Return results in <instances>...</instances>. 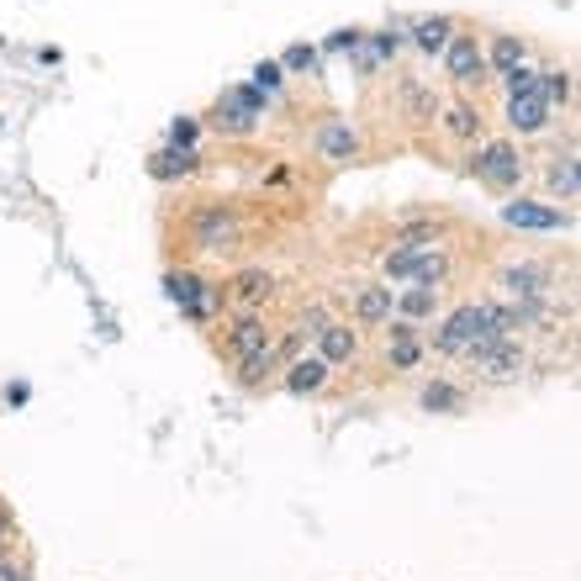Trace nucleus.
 <instances>
[{
  "mask_svg": "<svg viewBox=\"0 0 581 581\" xmlns=\"http://www.w3.org/2000/svg\"><path fill=\"white\" fill-rule=\"evenodd\" d=\"M444 312V296L439 286H412V291H397V317L402 323H428V317Z\"/></svg>",
  "mask_w": 581,
  "mask_h": 581,
  "instance_id": "23",
  "label": "nucleus"
},
{
  "mask_svg": "<svg viewBox=\"0 0 581 581\" xmlns=\"http://www.w3.org/2000/svg\"><path fill=\"white\" fill-rule=\"evenodd\" d=\"M397 96H402V111H407V122H418V127H428V122H439V90L428 85V80H418V74H402V85H397Z\"/></svg>",
  "mask_w": 581,
  "mask_h": 581,
  "instance_id": "15",
  "label": "nucleus"
},
{
  "mask_svg": "<svg viewBox=\"0 0 581 581\" xmlns=\"http://www.w3.org/2000/svg\"><path fill=\"white\" fill-rule=\"evenodd\" d=\"M439 127L455 143H481V133H486V117H481V106L476 101H449V106H439Z\"/></svg>",
  "mask_w": 581,
  "mask_h": 581,
  "instance_id": "16",
  "label": "nucleus"
},
{
  "mask_svg": "<svg viewBox=\"0 0 581 581\" xmlns=\"http://www.w3.org/2000/svg\"><path fill=\"white\" fill-rule=\"evenodd\" d=\"M259 122H265V96L254 85H228L217 96L206 127H217L222 138H249V133H259Z\"/></svg>",
  "mask_w": 581,
  "mask_h": 581,
  "instance_id": "3",
  "label": "nucleus"
},
{
  "mask_svg": "<svg viewBox=\"0 0 581 581\" xmlns=\"http://www.w3.org/2000/svg\"><path fill=\"white\" fill-rule=\"evenodd\" d=\"M523 170H529V159H523V148L513 138H481L476 154H471V175L486 185L492 196H513Z\"/></svg>",
  "mask_w": 581,
  "mask_h": 581,
  "instance_id": "2",
  "label": "nucleus"
},
{
  "mask_svg": "<svg viewBox=\"0 0 581 581\" xmlns=\"http://www.w3.org/2000/svg\"><path fill=\"white\" fill-rule=\"evenodd\" d=\"M312 339H317V360H323L328 370L333 365H354V354H360V333H354L349 323H333V317L312 333Z\"/></svg>",
  "mask_w": 581,
  "mask_h": 581,
  "instance_id": "13",
  "label": "nucleus"
},
{
  "mask_svg": "<svg viewBox=\"0 0 581 581\" xmlns=\"http://www.w3.org/2000/svg\"><path fill=\"white\" fill-rule=\"evenodd\" d=\"M323 386H328V365L317 360V354H302V360L286 365V391L291 397H317Z\"/></svg>",
  "mask_w": 581,
  "mask_h": 581,
  "instance_id": "21",
  "label": "nucleus"
},
{
  "mask_svg": "<svg viewBox=\"0 0 581 581\" xmlns=\"http://www.w3.org/2000/svg\"><path fill=\"white\" fill-rule=\"evenodd\" d=\"M196 243L206 254H222V249H233L238 243V222L228 206H206V212L196 217Z\"/></svg>",
  "mask_w": 581,
  "mask_h": 581,
  "instance_id": "17",
  "label": "nucleus"
},
{
  "mask_svg": "<svg viewBox=\"0 0 581 581\" xmlns=\"http://www.w3.org/2000/svg\"><path fill=\"white\" fill-rule=\"evenodd\" d=\"M502 333L492 328V317H486V302H460V307H449L439 317V328H434V354H444V360H465L471 349L481 344H497Z\"/></svg>",
  "mask_w": 581,
  "mask_h": 581,
  "instance_id": "1",
  "label": "nucleus"
},
{
  "mask_svg": "<svg viewBox=\"0 0 581 581\" xmlns=\"http://www.w3.org/2000/svg\"><path fill=\"white\" fill-rule=\"evenodd\" d=\"M508 133H518V138H539V133H550V117L555 111L539 101V90H529V96H508Z\"/></svg>",
  "mask_w": 581,
  "mask_h": 581,
  "instance_id": "11",
  "label": "nucleus"
},
{
  "mask_svg": "<svg viewBox=\"0 0 581 581\" xmlns=\"http://www.w3.org/2000/svg\"><path fill=\"white\" fill-rule=\"evenodd\" d=\"M0 581H27V571H22V566H16V560H11V555H0Z\"/></svg>",
  "mask_w": 581,
  "mask_h": 581,
  "instance_id": "32",
  "label": "nucleus"
},
{
  "mask_svg": "<svg viewBox=\"0 0 581 581\" xmlns=\"http://www.w3.org/2000/svg\"><path fill=\"white\" fill-rule=\"evenodd\" d=\"M545 185H550V196L566 206H576V196H581V180H576V154H555L550 164H545Z\"/></svg>",
  "mask_w": 581,
  "mask_h": 581,
  "instance_id": "22",
  "label": "nucleus"
},
{
  "mask_svg": "<svg viewBox=\"0 0 581 581\" xmlns=\"http://www.w3.org/2000/svg\"><path fill=\"white\" fill-rule=\"evenodd\" d=\"M360 43H365V32H360V27H339V32H328V43L317 48V53H354Z\"/></svg>",
  "mask_w": 581,
  "mask_h": 581,
  "instance_id": "30",
  "label": "nucleus"
},
{
  "mask_svg": "<svg viewBox=\"0 0 581 581\" xmlns=\"http://www.w3.org/2000/svg\"><path fill=\"white\" fill-rule=\"evenodd\" d=\"M502 291H508V302H539V296L550 291V270L545 265H508L502 270Z\"/></svg>",
  "mask_w": 581,
  "mask_h": 581,
  "instance_id": "18",
  "label": "nucleus"
},
{
  "mask_svg": "<svg viewBox=\"0 0 581 581\" xmlns=\"http://www.w3.org/2000/svg\"><path fill=\"white\" fill-rule=\"evenodd\" d=\"M196 164H201V148H170V143H164L159 154L148 159V175H154V180H185Z\"/></svg>",
  "mask_w": 581,
  "mask_h": 581,
  "instance_id": "24",
  "label": "nucleus"
},
{
  "mask_svg": "<svg viewBox=\"0 0 581 581\" xmlns=\"http://www.w3.org/2000/svg\"><path fill=\"white\" fill-rule=\"evenodd\" d=\"M465 386H455V381H444V376H434L423 391H418V407L423 412H434V418H455V412H465Z\"/></svg>",
  "mask_w": 581,
  "mask_h": 581,
  "instance_id": "20",
  "label": "nucleus"
},
{
  "mask_svg": "<svg viewBox=\"0 0 581 581\" xmlns=\"http://www.w3.org/2000/svg\"><path fill=\"white\" fill-rule=\"evenodd\" d=\"M481 53H486V74H497V80H508L513 69L529 64V43H523L518 32H492L481 43Z\"/></svg>",
  "mask_w": 581,
  "mask_h": 581,
  "instance_id": "12",
  "label": "nucleus"
},
{
  "mask_svg": "<svg viewBox=\"0 0 581 581\" xmlns=\"http://www.w3.org/2000/svg\"><path fill=\"white\" fill-rule=\"evenodd\" d=\"M576 96V85H571V69H539V101H545L550 111H566Z\"/></svg>",
  "mask_w": 581,
  "mask_h": 581,
  "instance_id": "25",
  "label": "nucleus"
},
{
  "mask_svg": "<svg viewBox=\"0 0 581 581\" xmlns=\"http://www.w3.org/2000/svg\"><path fill=\"white\" fill-rule=\"evenodd\" d=\"M360 154H365V143L349 117H328L317 127V159L323 164H360Z\"/></svg>",
  "mask_w": 581,
  "mask_h": 581,
  "instance_id": "8",
  "label": "nucleus"
},
{
  "mask_svg": "<svg viewBox=\"0 0 581 581\" xmlns=\"http://www.w3.org/2000/svg\"><path fill=\"white\" fill-rule=\"evenodd\" d=\"M323 323H328V312H323V307H307V312H302V328H296V333H302V339H312Z\"/></svg>",
  "mask_w": 581,
  "mask_h": 581,
  "instance_id": "31",
  "label": "nucleus"
},
{
  "mask_svg": "<svg viewBox=\"0 0 581 581\" xmlns=\"http://www.w3.org/2000/svg\"><path fill=\"white\" fill-rule=\"evenodd\" d=\"M439 59H444L449 85H460V90H481L486 85V53H481L476 27H455V37L444 43Z\"/></svg>",
  "mask_w": 581,
  "mask_h": 581,
  "instance_id": "4",
  "label": "nucleus"
},
{
  "mask_svg": "<svg viewBox=\"0 0 581 581\" xmlns=\"http://www.w3.org/2000/svg\"><path fill=\"white\" fill-rule=\"evenodd\" d=\"M270 344H275V333L259 312H238V317H228V328H222V354H228L233 365L249 360V354H265Z\"/></svg>",
  "mask_w": 581,
  "mask_h": 581,
  "instance_id": "7",
  "label": "nucleus"
},
{
  "mask_svg": "<svg viewBox=\"0 0 581 581\" xmlns=\"http://www.w3.org/2000/svg\"><path fill=\"white\" fill-rule=\"evenodd\" d=\"M455 27H460L455 16H444V11H439V16H418V22H412L402 37H407V43L418 48V53H428V59H434V53H444L449 37H455Z\"/></svg>",
  "mask_w": 581,
  "mask_h": 581,
  "instance_id": "19",
  "label": "nucleus"
},
{
  "mask_svg": "<svg viewBox=\"0 0 581 581\" xmlns=\"http://www.w3.org/2000/svg\"><path fill=\"white\" fill-rule=\"evenodd\" d=\"M397 317V291L386 280H370V286H354V323L360 328H386Z\"/></svg>",
  "mask_w": 581,
  "mask_h": 581,
  "instance_id": "10",
  "label": "nucleus"
},
{
  "mask_svg": "<svg viewBox=\"0 0 581 581\" xmlns=\"http://www.w3.org/2000/svg\"><path fill=\"white\" fill-rule=\"evenodd\" d=\"M280 85H286V69H280L275 59H259V64H254V90H259V96L270 101Z\"/></svg>",
  "mask_w": 581,
  "mask_h": 581,
  "instance_id": "28",
  "label": "nucleus"
},
{
  "mask_svg": "<svg viewBox=\"0 0 581 581\" xmlns=\"http://www.w3.org/2000/svg\"><path fill=\"white\" fill-rule=\"evenodd\" d=\"M471 360V370L486 381V386H513L523 370H529V354H523V344L518 339H497V344H481V349H471L465 354Z\"/></svg>",
  "mask_w": 581,
  "mask_h": 581,
  "instance_id": "5",
  "label": "nucleus"
},
{
  "mask_svg": "<svg viewBox=\"0 0 581 581\" xmlns=\"http://www.w3.org/2000/svg\"><path fill=\"white\" fill-rule=\"evenodd\" d=\"M502 222L518 233H566L576 212H566V206H550V201H534V196H508V206H502Z\"/></svg>",
  "mask_w": 581,
  "mask_h": 581,
  "instance_id": "6",
  "label": "nucleus"
},
{
  "mask_svg": "<svg viewBox=\"0 0 581 581\" xmlns=\"http://www.w3.org/2000/svg\"><path fill=\"white\" fill-rule=\"evenodd\" d=\"M386 365L397 370V376H407V370L423 365V333H418V323H402V317H391V323H386Z\"/></svg>",
  "mask_w": 581,
  "mask_h": 581,
  "instance_id": "9",
  "label": "nucleus"
},
{
  "mask_svg": "<svg viewBox=\"0 0 581 581\" xmlns=\"http://www.w3.org/2000/svg\"><path fill=\"white\" fill-rule=\"evenodd\" d=\"M201 138V117H175L170 122V148H196Z\"/></svg>",
  "mask_w": 581,
  "mask_h": 581,
  "instance_id": "29",
  "label": "nucleus"
},
{
  "mask_svg": "<svg viewBox=\"0 0 581 581\" xmlns=\"http://www.w3.org/2000/svg\"><path fill=\"white\" fill-rule=\"evenodd\" d=\"M222 296H228V302H238L243 312H259L275 296V275L270 270H238L228 286H222Z\"/></svg>",
  "mask_w": 581,
  "mask_h": 581,
  "instance_id": "14",
  "label": "nucleus"
},
{
  "mask_svg": "<svg viewBox=\"0 0 581 581\" xmlns=\"http://www.w3.org/2000/svg\"><path fill=\"white\" fill-rule=\"evenodd\" d=\"M275 365H280V360H275V349H265V354H249V360H238V381L254 391V386H265V381L275 376Z\"/></svg>",
  "mask_w": 581,
  "mask_h": 581,
  "instance_id": "26",
  "label": "nucleus"
},
{
  "mask_svg": "<svg viewBox=\"0 0 581 581\" xmlns=\"http://www.w3.org/2000/svg\"><path fill=\"white\" fill-rule=\"evenodd\" d=\"M317 59H323V53H317L312 43H291L286 53H280V69H286V74H307V69H317Z\"/></svg>",
  "mask_w": 581,
  "mask_h": 581,
  "instance_id": "27",
  "label": "nucleus"
}]
</instances>
